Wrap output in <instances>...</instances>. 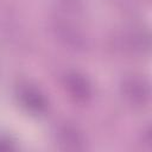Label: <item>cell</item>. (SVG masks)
Listing matches in <instances>:
<instances>
[{
	"label": "cell",
	"mask_w": 152,
	"mask_h": 152,
	"mask_svg": "<svg viewBox=\"0 0 152 152\" xmlns=\"http://www.w3.org/2000/svg\"><path fill=\"white\" fill-rule=\"evenodd\" d=\"M126 89H129L126 91L127 96H129L132 99V101L134 102H145V99H147L148 96V89L146 86L141 84L140 82L137 81H129L128 83L125 84Z\"/></svg>",
	"instance_id": "obj_1"
},
{
	"label": "cell",
	"mask_w": 152,
	"mask_h": 152,
	"mask_svg": "<svg viewBox=\"0 0 152 152\" xmlns=\"http://www.w3.org/2000/svg\"><path fill=\"white\" fill-rule=\"evenodd\" d=\"M23 95L26 99V103L30 107L34 108L36 110H40L42 108H44V106H45L44 104V100L37 93H31L28 89H26V91Z\"/></svg>",
	"instance_id": "obj_2"
}]
</instances>
